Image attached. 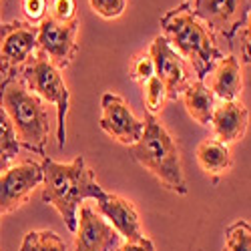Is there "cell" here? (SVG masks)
Listing matches in <instances>:
<instances>
[{"mask_svg":"<svg viewBox=\"0 0 251 251\" xmlns=\"http://www.w3.org/2000/svg\"><path fill=\"white\" fill-rule=\"evenodd\" d=\"M43 165V201L52 205L65 219L69 231H76L78 207L87 199H100L102 187L97 183L85 157L78 155L73 163H58L45 157Z\"/></svg>","mask_w":251,"mask_h":251,"instance_id":"obj_1","label":"cell"},{"mask_svg":"<svg viewBox=\"0 0 251 251\" xmlns=\"http://www.w3.org/2000/svg\"><path fill=\"white\" fill-rule=\"evenodd\" d=\"M163 36L191 67L197 80H205L215 62L225 54L215 45L209 28L193 16L187 4H181L161 16Z\"/></svg>","mask_w":251,"mask_h":251,"instance_id":"obj_2","label":"cell"},{"mask_svg":"<svg viewBox=\"0 0 251 251\" xmlns=\"http://www.w3.org/2000/svg\"><path fill=\"white\" fill-rule=\"evenodd\" d=\"M187 6L209 32L231 43L251 12V0H191Z\"/></svg>","mask_w":251,"mask_h":251,"instance_id":"obj_6","label":"cell"},{"mask_svg":"<svg viewBox=\"0 0 251 251\" xmlns=\"http://www.w3.org/2000/svg\"><path fill=\"white\" fill-rule=\"evenodd\" d=\"M249 125V111L243 102L237 100H227L215 107L211 117V127L215 133V139L229 145L239 141Z\"/></svg>","mask_w":251,"mask_h":251,"instance_id":"obj_14","label":"cell"},{"mask_svg":"<svg viewBox=\"0 0 251 251\" xmlns=\"http://www.w3.org/2000/svg\"><path fill=\"white\" fill-rule=\"evenodd\" d=\"M75 233V251H115L121 247L119 231L89 203L80 205Z\"/></svg>","mask_w":251,"mask_h":251,"instance_id":"obj_11","label":"cell"},{"mask_svg":"<svg viewBox=\"0 0 251 251\" xmlns=\"http://www.w3.org/2000/svg\"><path fill=\"white\" fill-rule=\"evenodd\" d=\"M76 34H78V23L62 25L49 16L38 25V50H43L52 65L62 71L75 58Z\"/></svg>","mask_w":251,"mask_h":251,"instance_id":"obj_12","label":"cell"},{"mask_svg":"<svg viewBox=\"0 0 251 251\" xmlns=\"http://www.w3.org/2000/svg\"><path fill=\"white\" fill-rule=\"evenodd\" d=\"M38 50V26L23 20L0 25V73L20 76L23 69Z\"/></svg>","mask_w":251,"mask_h":251,"instance_id":"obj_7","label":"cell"},{"mask_svg":"<svg viewBox=\"0 0 251 251\" xmlns=\"http://www.w3.org/2000/svg\"><path fill=\"white\" fill-rule=\"evenodd\" d=\"M100 129L123 145H135L145 129V121L137 119L123 97L104 93L100 97Z\"/></svg>","mask_w":251,"mask_h":251,"instance_id":"obj_10","label":"cell"},{"mask_svg":"<svg viewBox=\"0 0 251 251\" xmlns=\"http://www.w3.org/2000/svg\"><path fill=\"white\" fill-rule=\"evenodd\" d=\"M241 56L243 62L251 65V12L245 20V25L241 26Z\"/></svg>","mask_w":251,"mask_h":251,"instance_id":"obj_26","label":"cell"},{"mask_svg":"<svg viewBox=\"0 0 251 251\" xmlns=\"http://www.w3.org/2000/svg\"><path fill=\"white\" fill-rule=\"evenodd\" d=\"M131 153L135 161L141 167H145L151 175H155L169 191L177 195L189 193V187H187V181L181 169L177 143L157 121L155 115L145 117L143 135L135 145H131Z\"/></svg>","mask_w":251,"mask_h":251,"instance_id":"obj_4","label":"cell"},{"mask_svg":"<svg viewBox=\"0 0 251 251\" xmlns=\"http://www.w3.org/2000/svg\"><path fill=\"white\" fill-rule=\"evenodd\" d=\"M0 107L10 117L18 143L28 151L47 157L50 127L45 100L34 95L20 76H8L0 85Z\"/></svg>","mask_w":251,"mask_h":251,"instance_id":"obj_3","label":"cell"},{"mask_svg":"<svg viewBox=\"0 0 251 251\" xmlns=\"http://www.w3.org/2000/svg\"><path fill=\"white\" fill-rule=\"evenodd\" d=\"M49 0H23V12L30 25H40L47 18Z\"/></svg>","mask_w":251,"mask_h":251,"instance_id":"obj_25","label":"cell"},{"mask_svg":"<svg viewBox=\"0 0 251 251\" xmlns=\"http://www.w3.org/2000/svg\"><path fill=\"white\" fill-rule=\"evenodd\" d=\"M89 4L102 18H117L125 12L127 0H89Z\"/></svg>","mask_w":251,"mask_h":251,"instance_id":"obj_24","label":"cell"},{"mask_svg":"<svg viewBox=\"0 0 251 251\" xmlns=\"http://www.w3.org/2000/svg\"><path fill=\"white\" fill-rule=\"evenodd\" d=\"M10 163H12V159H8L6 155H2V153H0V173H2V171H6L8 167H10Z\"/></svg>","mask_w":251,"mask_h":251,"instance_id":"obj_28","label":"cell"},{"mask_svg":"<svg viewBox=\"0 0 251 251\" xmlns=\"http://www.w3.org/2000/svg\"><path fill=\"white\" fill-rule=\"evenodd\" d=\"M20 251H67V243L54 231H28L23 239Z\"/></svg>","mask_w":251,"mask_h":251,"instance_id":"obj_18","label":"cell"},{"mask_svg":"<svg viewBox=\"0 0 251 251\" xmlns=\"http://www.w3.org/2000/svg\"><path fill=\"white\" fill-rule=\"evenodd\" d=\"M223 251H251V225L247 221H235L227 227Z\"/></svg>","mask_w":251,"mask_h":251,"instance_id":"obj_19","label":"cell"},{"mask_svg":"<svg viewBox=\"0 0 251 251\" xmlns=\"http://www.w3.org/2000/svg\"><path fill=\"white\" fill-rule=\"evenodd\" d=\"M185 109L189 113V117L193 121H197L199 125H211V117L215 111V97L213 93L207 89V85L203 80H193L189 87H187L181 95Z\"/></svg>","mask_w":251,"mask_h":251,"instance_id":"obj_16","label":"cell"},{"mask_svg":"<svg viewBox=\"0 0 251 251\" xmlns=\"http://www.w3.org/2000/svg\"><path fill=\"white\" fill-rule=\"evenodd\" d=\"M197 163L207 175H223L231 169V151L225 143L217 139H203L197 145Z\"/></svg>","mask_w":251,"mask_h":251,"instance_id":"obj_17","label":"cell"},{"mask_svg":"<svg viewBox=\"0 0 251 251\" xmlns=\"http://www.w3.org/2000/svg\"><path fill=\"white\" fill-rule=\"evenodd\" d=\"M97 207L99 213L117 229L121 237L127 241H141L145 237L139 213L129 199L115 193H104L100 199H97Z\"/></svg>","mask_w":251,"mask_h":251,"instance_id":"obj_13","label":"cell"},{"mask_svg":"<svg viewBox=\"0 0 251 251\" xmlns=\"http://www.w3.org/2000/svg\"><path fill=\"white\" fill-rule=\"evenodd\" d=\"M43 165L23 161L0 173V215L12 213L43 183Z\"/></svg>","mask_w":251,"mask_h":251,"instance_id":"obj_9","label":"cell"},{"mask_svg":"<svg viewBox=\"0 0 251 251\" xmlns=\"http://www.w3.org/2000/svg\"><path fill=\"white\" fill-rule=\"evenodd\" d=\"M20 78L34 95H38L45 102H50L56 107V145L58 149H62L67 141L65 123L71 107V93L69 87L65 85L60 69L52 65L43 50H36L34 56L28 60V65L20 73Z\"/></svg>","mask_w":251,"mask_h":251,"instance_id":"obj_5","label":"cell"},{"mask_svg":"<svg viewBox=\"0 0 251 251\" xmlns=\"http://www.w3.org/2000/svg\"><path fill=\"white\" fill-rule=\"evenodd\" d=\"M115 251H155V243L149 237H143L141 241H125Z\"/></svg>","mask_w":251,"mask_h":251,"instance_id":"obj_27","label":"cell"},{"mask_svg":"<svg viewBox=\"0 0 251 251\" xmlns=\"http://www.w3.org/2000/svg\"><path fill=\"white\" fill-rule=\"evenodd\" d=\"M143 87H145V107H147L149 115L159 113L165 104V99H167V91H165V85L161 82V78L155 75L145 82Z\"/></svg>","mask_w":251,"mask_h":251,"instance_id":"obj_21","label":"cell"},{"mask_svg":"<svg viewBox=\"0 0 251 251\" xmlns=\"http://www.w3.org/2000/svg\"><path fill=\"white\" fill-rule=\"evenodd\" d=\"M151 76H155V62L149 52H139L131 60V78L137 82H147Z\"/></svg>","mask_w":251,"mask_h":251,"instance_id":"obj_22","label":"cell"},{"mask_svg":"<svg viewBox=\"0 0 251 251\" xmlns=\"http://www.w3.org/2000/svg\"><path fill=\"white\" fill-rule=\"evenodd\" d=\"M18 149H20V143L16 139L14 125L6 115V111L0 107V153L6 155L8 159H14L18 155Z\"/></svg>","mask_w":251,"mask_h":251,"instance_id":"obj_20","label":"cell"},{"mask_svg":"<svg viewBox=\"0 0 251 251\" xmlns=\"http://www.w3.org/2000/svg\"><path fill=\"white\" fill-rule=\"evenodd\" d=\"M149 54L155 62V75L161 78L167 91V99H179L183 91L193 82V71L187 60L167 43L163 34L155 36L149 47Z\"/></svg>","mask_w":251,"mask_h":251,"instance_id":"obj_8","label":"cell"},{"mask_svg":"<svg viewBox=\"0 0 251 251\" xmlns=\"http://www.w3.org/2000/svg\"><path fill=\"white\" fill-rule=\"evenodd\" d=\"M243 87V76H241V65L235 56H223L215 62L211 73L207 75V89L213 93L215 99L221 102L227 100H237Z\"/></svg>","mask_w":251,"mask_h":251,"instance_id":"obj_15","label":"cell"},{"mask_svg":"<svg viewBox=\"0 0 251 251\" xmlns=\"http://www.w3.org/2000/svg\"><path fill=\"white\" fill-rule=\"evenodd\" d=\"M50 18H54L56 23L71 25L76 23V0H50Z\"/></svg>","mask_w":251,"mask_h":251,"instance_id":"obj_23","label":"cell"}]
</instances>
